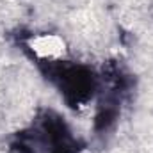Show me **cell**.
I'll use <instances>...</instances> for the list:
<instances>
[{
	"mask_svg": "<svg viewBox=\"0 0 153 153\" xmlns=\"http://www.w3.org/2000/svg\"><path fill=\"white\" fill-rule=\"evenodd\" d=\"M39 68L73 109L85 105L98 91V76L87 66L66 61H39Z\"/></svg>",
	"mask_w": 153,
	"mask_h": 153,
	"instance_id": "7a4b0ae2",
	"label": "cell"
},
{
	"mask_svg": "<svg viewBox=\"0 0 153 153\" xmlns=\"http://www.w3.org/2000/svg\"><path fill=\"white\" fill-rule=\"evenodd\" d=\"M16 153H78L80 144L64 117L43 111L30 126L18 132L13 143Z\"/></svg>",
	"mask_w": 153,
	"mask_h": 153,
	"instance_id": "6da1fadb",
	"label": "cell"
}]
</instances>
